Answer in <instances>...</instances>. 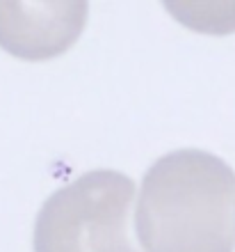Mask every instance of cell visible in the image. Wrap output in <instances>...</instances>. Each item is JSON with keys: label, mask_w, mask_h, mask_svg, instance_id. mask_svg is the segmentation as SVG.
I'll return each mask as SVG.
<instances>
[{"label": "cell", "mask_w": 235, "mask_h": 252, "mask_svg": "<svg viewBox=\"0 0 235 252\" xmlns=\"http://www.w3.org/2000/svg\"><path fill=\"white\" fill-rule=\"evenodd\" d=\"M87 2H0V46L21 60H51L73 46Z\"/></svg>", "instance_id": "cell-3"}, {"label": "cell", "mask_w": 235, "mask_h": 252, "mask_svg": "<svg viewBox=\"0 0 235 252\" xmlns=\"http://www.w3.org/2000/svg\"><path fill=\"white\" fill-rule=\"evenodd\" d=\"M135 229L144 252H233V167L203 149L164 154L142 179Z\"/></svg>", "instance_id": "cell-1"}, {"label": "cell", "mask_w": 235, "mask_h": 252, "mask_svg": "<svg viewBox=\"0 0 235 252\" xmlns=\"http://www.w3.org/2000/svg\"><path fill=\"white\" fill-rule=\"evenodd\" d=\"M135 184L94 170L55 190L34 222V252H139L128 232Z\"/></svg>", "instance_id": "cell-2"}]
</instances>
